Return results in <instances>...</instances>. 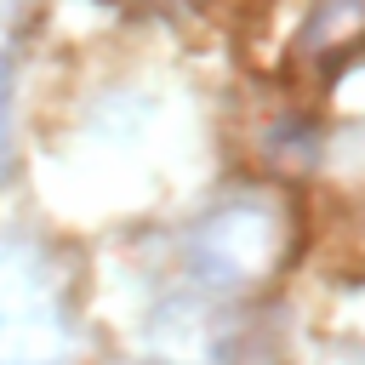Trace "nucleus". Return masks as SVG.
Segmentation results:
<instances>
[{
  "mask_svg": "<svg viewBox=\"0 0 365 365\" xmlns=\"http://www.w3.org/2000/svg\"><path fill=\"white\" fill-rule=\"evenodd\" d=\"M182 257L205 291H222V297L257 291L274 279L285 257V217L268 200H222L188 228Z\"/></svg>",
  "mask_w": 365,
  "mask_h": 365,
  "instance_id": "1",
  "label": "nucleus"
},
{
  "mask_svg": "<svg viewBox=\"0 0 365 365\" xmlns=\"http://www.w3.org/2000/svg\"><path fill=\"white\" fill-rule=\"evenodd\" d=\"M68 319L46 257L0 234V365H63Z\"/></svg>",
  "mask_w": 365,
  "mask_h": 365,
  "instance_id": "2",
  "label": "nucleus"
},
{
  "mask_svg": "<svg viewBox=\"0 0 365 365\" xmlns=\"http://www.w3.org/2000/svg\"><path fill=\"white\" fill-rule=\"evenodd\" d=\"M0 154H6V91H0Z\"/></svg>",
  "mask_w": 365,
  "mask_h": 365,
  "instance_id": "3",
  "label": "nucleus"
}]
</instances>
